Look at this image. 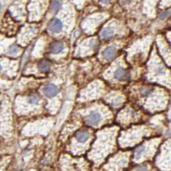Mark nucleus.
Instances as JSON below:
<instances>
[{
    "instance_id": "1",
    "label": "nucleus",
    "mask_w": 171,
    "mask_h": 171,
    "mask_svg": "<svg viewBox=\"0 0 171 171\" xmlns=\"http://www.w3.org/2000/svg\"><path fill=\"white\" fill-rule=\"evenodd\" d=\"M101 113H98L96 111H93L85 117L84 121L87 125L91 126H97L98 125L101 123Z\"/></svg>"
},
{
    "instance_id": "2",
    "label": "nucleus",
    "mask_w": 171,
    "mask_h": 171,
    "mask_svg": "<svg viewBox=\"0 0 171 171\" xmlns=\"http://www.w3.org/2000/svg\"><path fill=\"white\" fill-rule=\"evenodd\" d=\"M43 92L47 97H53L58 93V88L53 83H48L44 87Z\"/></svg>"
},
{
    "instance_id": "3",
    "label": "nucleus",
    "mask_w": 171,
    "mask_h": 171,
    "mask_svg": "<svg viewBox=\"0 0 171 171\" xmlns=\"http://www.w3.org/2000/svg\"><path fill=\"white\" fill-rule=\"evenodd\" d=\"M63 24L62 22L58 18H54L49 24V29L51 31L55 32V33H58L62 30Z\"/></svg>"
},
{
    "instance_id": "4",
    "label": "nucleus",
    "mask_w": 171,
    "mask_h": 171,
    "mask_svg": "<svg viewBox=\"0 0 171 171\" xmlns=\"http://www.w3.org/2000/svg\"><path fill=\"white\" fill-rule=\"evenodd\" d=\"M128 77V73L126 70H125L122 67H119L113 73V78L116 80H120V81H124Z\"/></svg>"
},
{
    "instance_id": "5",
    "label": "nucleus",
    "mask_w": 171,
    "mask_h": 171,
    "mask_svg": "<svg viewBox=\"0 0 171 171\" xmlns=\"http://www.w3.org/2000/svg\"><path fill=\"white\" fill-rule=\"evenodd\" d=\"M64 43L62 41H54L53 43H52L50 46V51L52 53H59L64 50Z\"/></svg>"
},
{
    "instance_id": "6",
    "label": "nucleus",
    "mask_w": 171,
    "mask_h": 171,
    "mask_svg": "<svg viewBox=\"0 0 171 171\" xmlns=\"http://www.w3.org/2000/svg\"><path fill=\"white\" fill-rule=\"evenodd\" d=\"M89 137H90V134H89V132L87 130H80L75 135L76 139L78 140L79 143H84V142H86L88 140V139H89Z\"/></svg>"
},
{
    "instance_id": "7",
    "label": "nucleus",
    "mask_w": 171,
    "mask_h": 171,
    "mask_svg": "<svg viewBox=\"0 0 171 171\" xmlns=\"http://www.w3.org/2000/svg\"><path fill=\"white\" fill-rule=\"evenodd\" d=\"M116 54V49L113 47H109L106 48L105 50L103 51V58H105L106 60H111L114 58V56Z\"/></svg>"
},
{
    "instance_id": "8",
    "label": "nucleus",
    "mask_w": 171,
    "mask_h": 171,
    "mask_svg": "<svg viewBox=\"0 0 171 171\" xmlns=\"http://www.w3.org/2000/svg\"><path fill=\"white\" fill-rule=\"evenodd\" d=\"M51 64L48 60H41L38 64V69L41 72H48L51 69Z\"/></svg>"
},
{
    "instance_id": "9",
    "label": "nucleus",
    "mask_w": 171,
    "mask_h": 171,
    "mask_svg": "<svg viewBox=\"0 0 171 171\" xmlns=\"http://www.w3.org/2000/svg\"><path fill=\"white\" fill-rule=\"evenodd\" d=\"M113 28H111L110 27L105 28L101 33V38L103 40H106V41H108V40H110L112 37H113Z\"/></svg>"
},
{
    "instance_id": "10",
    "label": "nucleus",
    "mask_w": 171,
    "mask_h": 171,
    "mask_svg": "<svg viewBox=\"0 0 171 171\" xmlns=\"http://www.w3.org/2000/svg\"><path fill=\"white\" fill-rule=\"evenodd\" d=\"M40 101V96L38 94H32L30 95L28 98V103H30V104H33V105H35V104H37Z\"/></svg>"
},
{
    "instance_id": "11",
    "label": "nucleus",
    "mask_w": 171,
    "mask_h": 171,
    "mask_svg": "<svg viewBox=\"0 0 171 171\" xmlns=\"http://www.w3.org/2000/svg\"><path fill=\"white\" fill-rule=\"evenodd\" d=\"M59 8H60V3L58 2V0H54L53 2V4H52V11H57Z\"/></svg>"
},
{
    "instance_id": "12",
    "label": "nucleus",
    "mask_w": 171,
    "mask_h": 171,
    "mask_svg": "<svg viewBox=\"0 0 171 171\" xmlns=\"http://www.w3.org/2000/svg\"><path fill=\"white\" fill-rule=\"evenodd\" d=\"M18 52V47L16 45H12L11 47L9 48V53L10 54H15Z\"/></svg>"
},
{
    "instance_id": "13",
    "label": "nucleus",
    "mask_w": 171,
    "mask_h": 171,
    "mask_svg": "<svg viewBox=\"0 0 171 171\" xmlns=\"http://www.w3.org/2000/svg\"><path fill=\"white\" fill-rule=\"evenodd\" d=\"M169 15V11H164L163 13H162V14L160 15V18H161V19H164V18H166Z\"/></svg>"
},
{
    "instance_id": "14",
    "label": "nucleus",
    "mask_w": 171,
    "mask_h": 171,
    "mask_svg": "<svg viewBox=\"0 0 171 171\" xmlns=\"http://www.w3.org/2000/svg\"><path fill=\"white\" fill-rule=\"evenodd\" d=\"M136 171H150L146 166H139L136 169Z\"/></svg>"
},
{
    "instance_id": "15",
    "label": "nucleus",
    "mask_w": 171,
    "mask_h": 171,
    "mask_svg": "<svg viewBox=\"0 0 171 171\" xmlns=\"http://www.w3.org/2000/svg\"><path fill=\"white\" fill-rule=\"evenodd\" d=\"M111 0H100V2L103 3V4H107V3H109Z\"/></svg>"
},
{
    "instance_id": "16",
    "label": "nucleus",
    "mask_w": 171,
    "mask_h": 171,
    "mask_svg": "<svg viewBox=\"0 0 171 171\" xmlns=\"http://www.w3.org/2000/svg\"><path fill=\"white\" fill-rule=\"evenodd\" d=\"M1 8H2V5H1V4H0V10H1Z\"/></svg>"
},
{
    "instance_id": "17",
    "label": "nucleus",
    "mask_w": 171,
    "mask_h": 171,
    "mask_svg": "<svg viewBox=\"0 0 171 171\" xmlns=\"http://www.w3.org/2000/svg\"><path fill=\"white\" fill-rule=\"evenodd\" d=\"M0 71H1V66H0Z\"/></svg>"
}]
</instances>
